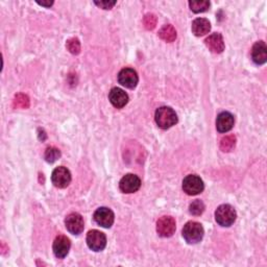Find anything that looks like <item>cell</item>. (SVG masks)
Returning <instances> with one entry per match:
<instances>
[{"mask_svg":"<svg viewBox=\"0 0 267 267\" xmlns=\"http://www.w3.org/2000/svg\"><path fill=\"white\" fill-rule=\"evenodd\" d=\"M155 119L159 128L163 130L170 129L177 122L176 113L169 107H161L156 111Z\"/></svg>","mask_w":267,"mask_h":267,"instance_id":"obj_1","label":"cell"},{"mask_svg":"<svg viewBox=\"0 0 267 267\" xmlns=\"http://www.w3.org/2000/svg\"><path fill=\"white\" fill-rule=\"evenodd\" d=\"M205 231L199 222L189 221L183 227V237L189 244H195L200 242Z\"/></svg>","mask_w":267,"mask_h":267,"instance_id":"obj_2","label":"cell"},{"mask_svg":"<svg viewBox=\"0 0 267 267\" xmlns=\"http://www.w3.org/2000/svg\"><path fill=\"white\" fill-rule=\"evenodd\" d=\"M237 217L236 210L231 205H221L215 211V219L221 226L232 225Z\"/></svg>","mask_w":267,"mask_h":267,"instance_id":"obj_3","label":"cell"},{"mask_svg":"<svg viewBox=\"0 0 267 267\" xmlns=\"http://www.w3.org/2000/svg\"><path fill=\"white\" fill-rule=\"evenodd\" d=\"M203 182L199 176L195 174H190L186 176L183 181V190L188 195H197L202 192Z\"/></svg>","mask_w":267,"mask_h":267,"instance_id":"obj_4","label":"cell"},{"mask_svg":"<svg viewBox=\"0 0 267 267\" xmlns=\"http://www.w3.org/2000/svg\"><path fill=\"white\" fill-rule=\"evenodd\" d=\"M87 244L90 249L100 251L107 245V237L103 232L92 230L87 234Z\"/></svg>","mask_w":267,"mask_h":267,"instance_id":"obj_5","label":"cell"},{"mask_svg":"<svg viewBox=\"0 0 267 267\" xmlns=\"http://www.w3.org/2000/svg\"><path fill=\"white\" fill-rule=\"evenodd\" d=\"M52 181L57 188H66L71 182V173L64 166L57 167L52 174Z\"/></svg>","mask_w":267,"mask_h":267,"instance_id":"obj_6","label":"cell"},{"mask_svg":"<svg viewBox=\"0 0 267 267\" xmlns=\"http://www.w3.org/2000/svg\"><path fill=\"white\" fill-rule=\"evenodd\" d=\"M175 228V220L171 216H163L157 222V232L161 237H171Z\"/></svg>","mask_w":267,"mask_h":267,"instance_id":"obj_7","label":"cell"},{"mask_svg":"<svg viewBox=\"0 0 267 267\" xmlns=\"http://www.w3.org/2000/svg\"><path fill=\"white\" fill-rule=\"evenodd\" d=\"M140 187H141V181L136 174L132 173L124 175L119 183V188L123 193H134L138 191Z\"/></svg>","mask_w":267,"mask_h":267,"instance_id":"obj_8","label":"cell"},{"mask_svg":"<svg viewBox=\"0 0 267 267\" xmlns=\"http://www.w3.org/2000/svg\"><path fill=\"white\" fill-rule=\"evenodd\" d=\"M114 219H115V216H114L113 211L109 208L106 207L98 208L94 213L95 222L103 227L107 228L111 227L114 223Z\"/></svg>","mask_w":267,"mask_h":267,"instance_id":"obj_9","label":"cell"},{"mask_svg":"<svg viewBox=\"0 0 267 267\" xmlns=\"http://www.w3.org/2000/svg\"><path fill=\"white\" fill-rule=\"evenodd\" d=\"M65 225L67 230L73 235H80L84 231V219L79 213H71L65 219Z\"/></svg>","mask_w":267,"mask_h":267,"instance_id":"obj_10","label":"cell"},{"mask_svg":"<svg viewBox=\"0 0 267 267\" xmlns=\"http://www.w3.org/2000/svg\"><path fill=\"white\" fill-rule=\"evenodd\" d=\"M118 82L125 88L134 89L139 82L138 74L132 68H124L118 73Z\"/></svg>","mask_w":267,"mask_h":267,"instance_id":"obj_11","label":"cell"},{"mask_svg":"<svg viewBox=\"0 0 267 267\" xmlns=\"http://www.w3.org/2000/svg\"><path fill=\"white\" fill-rule=\"evenodd\" d=\"M70 246H71L70 240L64 235H59L55 239V242H54L55 256L59 259L65 258L70 250Z\"/></svg>","mask_w":267,"mask_h":267,"instance_id":"obj_12","label":"cell"},{"mask_svg":"<svg viewBox=\"0 0 267 267\" xmlns=\"http://www.w3.org/2000/svg\"><path fill=\"white\" fill-rule=\"evenodd\" d=\"M109 100L114 107L117 109H121L128 105L129 95L120 88H113L109 93Z\"/></svg>","mask_w":267,"mask_h":267,"instance_id":"obj_13","label":"cell"},{"mask_svg":"<svg viewBox=\"0 0 267 267\" xmlns=\"http://www.w3.org/2000/svg\"><path fill=\"white\" fill-rule=\"evenodd\" d=\"M235 118L231 113L222 112L216 119V129L219 133H226L233 129Z\"/></svg>","mask_w":267,"mask_h":267,"instance_id":"obj_14","label":"cell"},{"mask_svg":"<svg viewBox=\"0 0 267 267\" xmlns=\"http://www.w3.org/2000/svg\"><path fill=\"white\" fill-rule=\"evenodd\" d=\"M251 59L257 65H263L267 61V47L263 41L257 42L251 49Z\"/></svg>","mask_w":267,"mask_h":267,"instance_id":"obj_15","label":"cell"},{"mask_svg":"<svg viewBox=\"0 0 267 267\" xmlns=\"http://www.w3.org/2000/svg\"><path fill=\"white\" fill-rule=\"evenodd\" d=\"M206 45L214 54H221L224 50V41L220 34L215 33L206 39Z\"/></svg>","mask_w":267,"mask_h":267,"instance_id":"obj_16","label":"cell"},{"mask_svg":"<svg viewBox=\"0 0 267 267\" xmlns=\"http://www.w3.org/2000/svg\"><path fill=\"white\" fill-rule=\"evenodd\" d=\"M211 31V23L206 18H197L192 22V32L195 36L201 37L209 34Z\"/></svg>","mask_w":267,"mask_h":267,"instance_id":"obj_17","label":"cell"},{"mask_svg":"<svg viewBox=\"0 0 267 267\" xmlns=\"http://www.w3.org/2000/svg\"><path fill=\"white\" fill-rule=\"evenodd\" d=\"M159 36L162 40L166 42H173L176 39V31L170 24L164 25L159 32Z\"/></svg>","mask_w":267,"mask_h":267,"instance_id":"obj_18","label":"cell"},{"mask_svg":"<svg viewBox=\"0 0 267 267\" xmlns=\"http://www.w3.org/2000/svg\"><path fill=\"white\" fill-rule=\"evenodd\" d=\"M31 105V101L28 95L19 93L15 96L14 100H13V106L16 109H29Z\"/></svg>","mask_w":267,"mask_h":267,"instance_id":"obj_19","label":"cell"},{"mask_svg":"<svg viewBox=\"0 0 267 267\" xmlns=\"http://www.w3.org/2000/svg\"><path fill=\"white\" fill-rule=\"evenodd\" d=\"M236 144V137L234 135H228L221 139L220 141V149L224 152L231 151Z\"/></svg>","mask_w":267,"mask_h":267,"instance_id":"obj_20","label":"cell"},{"mask_svg":"<svg viewBox=\"0 0 267 267\" xmlns=\"http://www.w3.org/2000/svg\"><path fill=\"white\" fill-rule=\"evenodd\" d=\"M205 209H206L205 203H203L199 199H196V200L192 201L191 203H190V206H189V212L191 213L192 215H194V216L201 215L203 213V211H205Z\"/></svg>","mask_w":267,"mask_h":267,"instance_id":"obj_21","label":"cell"},{"mask_svg":"<svg viewBox=\"0 0 267 267\" xmlns=\"http://www.w3.org/2000/svg\"><path fill=\"white\" fill-rule=\"evenodd\" d=\"M44 157L48 163H54L61 157V151L56 147H48L45 151Z\"/></svg>","mask_w":267,"mask_h":267,"instance_id":"obj_22","label":"cell"},{"mask_svg":"<svg viewBox=\"0 0 267 267\" xmlns=\"http://www.w3.org/2000/svg\"><path fill=\"white\" fill-rule=\"evenodd\" d=\"M189 7L194 13H202L206 12L210 8L209 2H190Z\"/></svg>","mask_w":267,"mask_h":267,"instance_id":"obj_23","label":"cell"},{"mask_svg":"<svg viewBox=\"0 0 267 267\" xmlns=\"http://www.w3.org/2000/svg\"><path fill=\"white\" fill-rule=\"evenodd\" d=\"M66 47L72 55H79L81 53V43L75 38H72V39H69L67 41Z\"/></svg>","mask_w":267,"mask_h":267,"instance_id":"obj_24","label":"cell"},{"mask_svg":"<svg viewBox=\"0 0 267 267\" xmlns=\"http://www.w3.org/2000/svg\"><path fill=\"white\" fill-rule=\"evenodd\" d=\"M157 24V17L152 14H147L144 17V25L147 30H154Z\"/></svg>","mask_w":267,"mask_h":267,"instance_id":"obj_25","label":"cell"},{"mask_svg":"<svg viewBox=\"0 0 267 267\" xmlns=\"http://www.w3.org/2000/svg\"><path fill=\"white\" fill-rule=\"evenodd\" d=\"M95 5L104 10H110L116 5V2H95Z\"/></svg>","mask_w":267,"mask_h":267,"instance_id":"obj_26","label":"cell"},{"mask_svg":"<svg viewBox=\"0 0 267 267\" xmlns=\"http://www.w3.org/2000/svg\"><path fill=\"white\" fill-rule=\"evenodd\" d=\"M38 4H39L40 6H43V7H50V6H53V2H49V3H38Z\"/></svg>","mask_w":267,"mask_h":267,"instance_id":"obj_27","label":"cell"}]
</instances>
